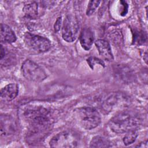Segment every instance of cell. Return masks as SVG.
<instances>
[{
	"instance_id": "cell-1",
	"label": "cell",
	"mask_w": 148,
	"mask_h": 148,
	"mask_svg": "<svg viewBox=\"0 0 148 148\" xmlns=\"http://www.w3.org/2000/svg\"><path fill=\"white\" fill-rule=\"evenodd\" d=\"M24 116L28 126V139L35 141L43 138L50 130L53 120L47 109L42 106L27 108Z\"/></svg>"
},
{
	"instance_id": "cell-2",
	"label": "cell",
	"mask_w": 148,
	"mask_h": 148,
	"mask_svg": "<svg viewBox=\"0 0 148 148\" xmlns=\"http://www.w3.org/2000/svg\"><path fill=\"white\" fill-rule=\"evenodd\" d=\"M139 124V120L136 116L131 112L123 111L110 119L109 126L114 132L123 134L136 130Z\"/></svg>"
},
{
	"instance_id": "cell-3",
	"label": "cell",
	"mask_w": 148,
	"mask_h": 148,
	"mask_svg": "<svg viewBox=\"0 0 148 148\" xmlns=\"http://www.w3.org/2000/svg\"><path fill=\"white\" fill-rule=\"evenodd\" d=\"M75 116L79 124L83 128L92 130L99 125L101 117L98 110L92 107H82L75 112Z\"/></svg>"
},
{
	"instance_id": "cell-4",
	"label": "cell",
	"mask_w": 148,
	"mask_h": 148,
	"mask_svg": "<svg viewBox=\"0 0 148 148\" xmlns=\"http://www.w3.org/2000/svg\"><path fill=\"white\" fill-rule=\"evenodd\" d=\"M80 137L72 131L61 132L52 138L50 146L56 148L77 147L80 144Z\"/></svg>"
},
{
	"instance_id": "cell-5",
	"label": "cell",
	"mask_w": 148,
	"mask_h": 148,
	"mask_svg": "<svg viewBox=\"0 0 148 148\" xmlns=\"http://www.w3.org/2000/svg\"><path fill=\"white\" fill-rule=\"evenodd\" d=\"M23 75L28 80L40 82L47 77L46 73L37 64L29 60H25L21 65Z\"/></svg>"
},
{
	"instance_id": "cell-6",
	"label": "cell",
	"mask_w": 148,
	"mask_h": 148,
	"mask_svg": "<svg viewBox=\"0 0 148 148\" xmlns=\"http://www.w3.org/2000/svg\"><path fill=\"white\" fill-rule=\"evenodd\" d=\"M24 40L31 50L37 53L46 52L51 47L50 40L39 35L27 33L25 35Z\"/></svg>"
},
{
	"instance_id": "cell-7",
	"label": "cell",
	"mask_w": 148,
	"mask_h": 148,
	"mask_svg": "<svg viewBox=\"0 0 148 148\" xmlns=\"http://www.w3.org/2000/svg\"><path fill=\"white\" fill-rule=\"evenodd\" d=\"M79 28V22L75 16H66L62 28V36L64 40L68 42H73L77 37Z\"/></svg>"
},
{
	"instance_id": "cell-8",
	"label": "cell",
	"mask_w": 148,
	"mask_h": 148,
	"mask_svg": "<svg viewBox=\"0 0 148 148\" xmlns=\"http://www.w3.org/2000/svg\"><path fill=\"white\" fill-rule=\"evenodd\" d=\"M1 135L9 136L13 134L17 130L14 120L9 115L1 114L0 119Z\"/></svg>"
},
{
	"instance_id": "cell-9",
	"label": "cell",
	"mask_w": 148,
	"mask_h": 148,
	"mask_svg": "<svg viewBox=\"0 0 148 148\" xmlns=\"http://www.w3.org/2000/svg\"><path fill=\"white\" fill-rule=\"evenodd\" d=\"M18 94V85L15 83L9 84L1 89V99L4 101H11L17 96Z\"/></svg>"
},
{
	"instance_id": "cell-10",
	"label": "cell",
	"mask_w": 148,
	"mask_h": 148,
	"mask_svg": "<svg viewBox=\"0 0 148 148\" xmlns=\"http://www.w3.org/2000/svg\"><path fill=\"white\" fill-rule=\"evenodd\" d=\"M95 46L99 54L107 61H112L113 56L108 42L104 39H98L95 42Z\"/></svg>"
},
{
	"instance_id": "cell-11",
	"label": "cell",
	"mask_w": 148,
	"mask_h": 148,
	"mask_svg": "<svg viewBox=\"0 0 148 148\" xmlns=\"http://www.w3.org/2000/svg\"><path fill=\"white\" fill-rule=\"evenodd\" d=\"M79 41L84 50H90L94 42V34L92 30L89 28H83L79 36Z\"/></svg>"
},
{
	"instance_id": "cell-12",
	"label": "cell",
	"mask_w": 148,
	"mask_h": 148,
	"mask_svg": "<svg viewBox=\"0 0 148 148\" xmlns=\"http://www.w3.org/2000/svg\"><path fill=\"white\" fill-rule=\"evenodd\" d=\"M1 41L2 42L11 43L16 42L17 38L14 31L6 24L1 25Z\"/></svg>"
},
{
	"instance_id": "cell-13",
	"label": "cell",
	"mask_w": 148,
	"mask_h": 148,
	"mask_svg": "<svg viewBox=\"0 0 148 148\" xmlns=\"http://www.w3.org/2000/svg\"><path fill=\"white\" fill-rule=\"evenodd\" d=\"M38 5L36 2H30L25 4L23 9L24 16L29 19H35L38 14Z\"/></svg>"
},
{
	"instance_id": "cell-14",
	"label": "cell",
	"mask_w": 148,
	"mask_h": 148,
	"mask_svg": "<svg viewBox=\"0 0 148 148\" xmlns=\"http://www.w3.org/2000/svg\"><path fill=\"white\" fill-rule=\"evenodd\" d=\"M110 146L109 140L101 136H94L90 143V147H109Z\"/></svg>"
},
{
	"instance_id": "cell-15",
	"label": "cell",
	"mask_w": 148,
	"mask_h": 148,
	"mask_svg": "<svg viewBox=\"0 0 148 148\" xmlns=\"http://www.w3.org/2000/svg\"><path fill=\"white\" fill-rule=\"evenodd\" d=\"M133 43L135 45H142L146 42L147 36L143 31H136L133 32Z\"/></svg>"
},
{
	"instance_id": "cell-16",
	"label": "cell",
	"mask_w": 148,
	"mask_h": 148,
	"mask_svg": "<svg viewBox=\"0 0 148 148\" xmlns=\"http://www.w3.org/2000/svg\"><path fill=\"white\" fill-rule=\"evenodd\" d=\"M138 136L136 130H131L126 132L125 135L123 138V142L125 145L128 146L133 143Z\"/></svg>"
},
{
	"instance_id": "cell-17",
	"label": "cell",
	"mask_w": 148,
	"mask_h": 148,
	"mask_svg": "<svg viewBox=\"0 0 148 148\" xmlns=\"http://www.w3.org/2000/svg\"><path fill=\"white\" fill-rule=\"evenodd\" d=\"M117 69H119L117 75L122 80H126L127 79H128V78H130V79H131V72L128 68H127L125 66H119Z\"/></svg>"
},
{
	"instance_id": "cell-18",
	"label": "cell",
	"mask_w": 148,
	"mask_h": 148,
	"mask_svg": "<svg viewBox=\"0 0 148 148\" xmlns=\"http://www.w3.org/2000/svg\"><path fill=\"white\" fill-rule=\"evenodd\" d=\"M101 3L100 1H90L88 2L87 10H86V14L87 16H91L94 13L96 9L99 6V3Z\"/></svg>"
},
{
	"instance_id": "cell-19",
	"label": "cell",
	"mask_w": 148,
	"mask_h": 148,
	"mask_svg": "<svg viewBox=\"0 0 148 148\" xmlns=\"http://www.w3.org/2000/svg\"><path fill=\"white\" fill-rule=\"evenodd\" d=\"M87 62L89 64L91 68V69H94V66L95 65V64H98L101 65V66H105V63L103 62V61L98 58L94 57H91L90 58H88L87 59Z\"/></svg>"
},
{
	"instance_id": "cell-20",
	"label": "cell",
	"mask_w": 148,
	"mask_h": 148,
	"mask_svg": "<svg viewBox=\"0 0 148 148\" xmlns=\"http://www.w3.org/2000/svg\"><path fill=\"white\" fill-rule=\"evenodd\" d=\"M120 15L122 16H124L126 15V14L128 12V4L125 1H120Z\"/></svg>"
},
{
	"instance_id": "cell-21",
	"label": "cell",
	"mask_w": 148,
	"mask_h": 148,
	"mask_svg": "<svg viewBox=\"0 0 148 148\" xmlns=\"http://www.w3.org/2000/svg\"><path fill=\"white\" fill-rule=\"evenodd\" d=\"M61 25H62V18H61V17H59L57 18L55 22V24L54 25V29L56 32H57L60 31Z\"/></svg>"
}]
</instances>
